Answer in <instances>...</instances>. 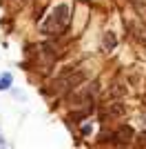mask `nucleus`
Returning a JSON list of instances; mask_svg holds the SVG:
<instances>
[{
	"instance_id": "nucleus-6",
	"label": "nucleus",
	"mask_w": 146,
	"mask_h": 149,
	"mask_svg": "<svg viewBox=\"0 0 146 149\" xmlns=\"http://www.w3.org/2000/svg\"><path fill=\"white\" fill-rule=\"evenodd\" d=\"M109 96H111V100H117V98H120V96H124V87H122L120 82H115V85L111 87Z\"/></svg>"
},
{
	"instance_id": "nucleus-3",
	"label": "nucleus",
	"mask_w": 146,
	"mask_h": 149,
	"mask_svg": "<svg viewBox=\"0 0 146 149\" xmlns=\"http://www.w3.org/2000/svg\"><path fill=\"white\" fill-rule=\"evenodd\" d=\"M124 113V105L122 102H109L106 105V109H102V120H111V118H117V116H122Z\"/></svg>"
},
{
	"instance_id": "nucleus-1",
	"label": "nucleus",
	"mask_w": 146,
	"mask_h": 149,
	"mask_svg": "<svg viewBox=\"0 0 146 149\" xmlns=\"http://www.w3.org/2000/svg\"><path fill=\"white\" fill-rule=\"evenodd\" d=\"M73 16V5L71 2H60L53 7V11L47 13V18L40 22V31L44 36H60L69 29Z\"/></svg>"
},
{
	"instance_id": "nucleus-10",
	"label": "nucleus",
	"mask_w": 146,
	"mask_h": 149,
	"mask_svg": "<svg viewBox=\"0 0 146 149\" xmlns=\"http://www.w3.org/2000/svg\"><path fill=\"white\" fill-rule=\"evenodd\" d=\"M0 145H5V138H2V134H0Z\"/></svg>"
},
{
	"instance_id": "nucleus-5",
	"label": "nucleus",
	"mask_w": 146,
	"mask_h": 149,
	"mask_svg": "<svg viewBox=\"0 0 146 149\" xmlns=\"http://www.w3.org/2000/svg\"><path fill=\"white\" fill-rule=\"evenodd\" d=\"M133 140V129L131 127H120V129H115V143H131Z\"/></svg>"
},
{
	"instance_id": "nucleus-9",
	"label": "nucleus",
	"mask_w": 146,
	"mask_h": 149,
	"mask_svg": "<svg viewBox=\"0 0 146 149\" xmlns=\"http://www.w3.org/2000/svg\"><path fill=\"white\" fill-rule=\"evenodd\" d=\"M142 125H144V127H146V113H144V116H142Z\"/></svg>"
},
{
	"instance_id": "nucleus-2",
	"label": "nucleus",
	"mask_w": 146,
	"mask_h": 149,
	"mask_svg": "<svg viewBox=\"0 0 146 149\" xmlns=\"http://www.w3.org/2000/svg\"><path fill=\"white\" fill-rule=\"evenodd\" d=\"M82 80H84V71H80V69H75V71H64L60 78H55L53 89L60 93V96H67V93H71Z\"/></svg>"
},
{
	"instance_id": "nucleus-4",
	"label": "nucleus",
	"mask_w": 146,
	"mask_h": 149,
	"mask_svg": "<svg viewBox=\"0 0 146 149\" xmlns=\"http://www.w3.org/2000/svg\"><path fill=\"white\" fill-rule=\"evenodd\" d=\"M117 47V36L113 33V31H106L102 36V45H100V49L104 51V54H109V51H113Z\"/></svg>"
},
{
	"instance_id": "nucleus-8",
	"label": "nucleus",
	"mask_w": 146,
	"mask_h": 149,
	"mask_svg": "<svg viewBox=\"0 0 146 149\" xmlns=\"http://www.w3.org/2000/svg\"><path fill=\"white\" fill-rule=\"evenodd\" d=\"M80 131H82V136H86V134H91V125H84V127H82Z\"/></svg>"
},
{
	"instance_id": "nucleus-7",
	"label": "nucleus",
	"mask_w": 146,
	"mask_h": 149,
	"mask_svg": "<svg viewBox=\"0 0 146 149\" xmlns=\"http://www.w3.org/2000/svg\"><path fill=\"white\" fill-rule=\"evenodd\" d=\"M11 82H13L11 74H0V89H9Z\"/></svg>"
}]
</instances>
